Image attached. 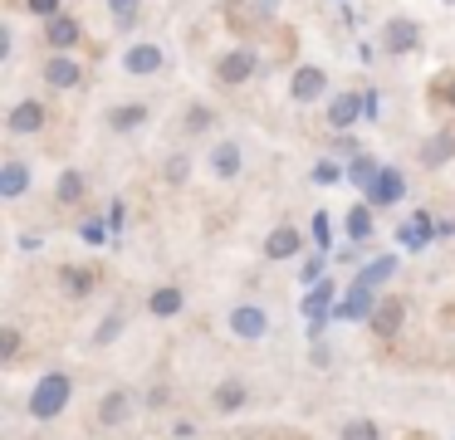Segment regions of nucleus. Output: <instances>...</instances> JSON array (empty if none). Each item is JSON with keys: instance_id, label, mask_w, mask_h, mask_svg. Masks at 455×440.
<instances>
[{"instance_id": "nucleus-1", "label": "nucleus", "mask_w": 455, "mask_h": 440, "mask_svg": "<svg viewBox=\"0 0 455 440\" xmlns=\"http://www.w3.org/2000/svg\"><path fill=\"white\" fill-rule=\"evenodd\" d=\"M69 396H74V381H69V372H44L40 381H35V391H30V416L40 420H60L64 416V406H69Z\"/></svg>"}, {"instance_id": "nucleus-2", "label": "nucleus", "mask_w": 455, "mask_h": 440, "mask_svg": "<svg viewBox=\"0 0 455 440\" xmlns=\"http://www.w3.org/2000/svg\"><path fill=\"white\" fill-rule=\"evenodd\" d=\"M255 68H259V54L255 49H226V54L216 59V84H226V88H240V84H250L255 78Z\"/></svg>"}, {"instance_id": "nucleus-3", "label": "nucleus", "mask_w": 455, "mask_h": 440, "mask_svg": "<svg viewBox=\"0 0 455 440\" xmlns=\"http://www.w3.org/2000/svg\"><path fill=\"white\" fill-rule=\"evenodd\" d=\"M382 49L387 54H416L421 49V25L411 15H392L382 25Z\"/></svg>"}, {"instance_id": "nucleus-4", "label": "nucleus", "mask_w": 455, "mask_h": 440, "mask_svg": "<svg viewBox=\"0 0 455 440\" xmlns=\"http://www.w3.org/2000/svg\"><path fill=\"white\" fill-rule=\"evenodd\" d=\"M40 74H44V84L54 88V93H69V88H79L84 84V64L74 54H50L40 64Z\"/></svg>"}, {"instance_id": "nucleus-5", "label": "nucleus", "mask_w": 455, "mask_h": 440, "mask_svg": "<svg viewBox=\"0 0 455 440\" xmlns=\"http://www.w3.org/2000/svg\"><path fill=\"white\" fill-rule=\"evenodd\" d=\"M226 323H230V332H235L240 342H259L269 332V313L259 308V303H235Z\"/></svg>"}, {"instance_id": "nucleus-6", "label": "nucleus", "mask_w": 455, "mask_h": 440, "mask_svg": "<svg viewBox=\"0 0 455 440\" xmlns=\"http://www.w3.org/2000/svg\"><path fill=\"white\" fill-rule=\"evenodd\" d=\"M328 93V74L318 64H299L294 78H289V98L294 103H318V98Z\"/></svg>"}, {"instance_id": "nucleus-7", "label": "nucleus", "mask_w": 455, "mask_h": 440, "mask_svg": "<svg viewBox=\"0 0 455 440\" xmlns=\"http://www.w3.org/2000/svg\"><path fill=\"white\" fill-rule=\"evenodd\" d=\"M44 117H50V113H44L40 98H20V103L5 113V132H11V137H30V132H40V127H44Z\"/></svg>"}, {"instance_id": "nucleus-8", "label": "nucleus", "mask_w": 455, "mask_h": 440, "mask_svg": "<svg viewBox=\"0 0 455 440\" xmlns=\"http://www.w3.org/2000/svg\"><path fill=\"white\" fill-rule=\"evenodd\" d=\"M162 64H167L162 44H128V49H123V68H128L132 78H152V74H162Z\"/></svg>"}, {"instance_id": "nucleus-9", "label": "nucleus", "mask_w": 455, "mask_h": 440, "mask_svg": "<svg viewBox=\"0 0 455 440\" xmlns=\"http://www.w3.org/2000/svg\"><path fill=\"white\" fill-rule=\"evenodd\" d=\"M240 172H245V152H240L235 137H226V142L211 147V176H216V181H235Z\"/></svg>"}, {"instance_id": "nucleus-10", "label": "nucleus", "mask_w": 455, "mask_h": 440, "mask_svg": "<svg viewBox=\"0 0 455 440\" xmlns=\"http://www.w3.org/2000/svg\"><path fill=\"white\" fill-rule=\"evenodd\" d=\"M44 39H50L54 54H69V49L84 44V25H79L74 15H54L50 25H44Z\"/></svg>"}, {"instance_id": "nucleus-11", "label": "nucleus", "mask_w": 455, "mask_h": 440, "mask_svg": "<svg viewBox=\"0 0 455 440\" xmlns=\"http://www.w3.org/2000/svg\"><path fill=\"white\" fill-rule=\"evenodd\" d=\"M402 318H406V303L402 299H377V313L367 323H372L377 338H396V332H402Z\"/></svg>"}, {"instance_id": "nucleus-12", "label": "nucleus", "mask_w": 455, "mask_h": 440, "mask_svg": "<svg viewBox=\"0 0 455 440\" xmlns=\"http://www.w3.org/2000/svg\"><path fill=\"white\" fill-rule=\"evenodd\" d=\"M299 244H304V235H299L294 225H275V230L265 235V260H294Z\"/></svg>"}, {"instance_id": "nucleus-13", "label": "nucleus", "mask_w": 455, "mask_h": 440, "mask_svg": "<svg viewBox=\"0 0 455 440\" xmlns=\"http://www.w3.org/2000/svg\"><path fill=\"white\" fill-rule=\"evenodd\" d=\"M367 196H372V205H396L406 196V176L402 172H387V166H382V172H377V181L367 186Z\"/></svg>"}, {"instance_id": "nucleus-14", "label": "nucleus", "mask_w": 455, "mask_h": 440, "mask_svg": "<svg viewBox=\"0 0 455 440\" xmlns=\"http://www.w3.org/2000/svg\"><path fill=\"white\" fill-rule=\"evenodd\" d=\"M25 191H30V166H25L20 156H11V162L0 166V196H5V201H20Z\"/></svg>"}, {"instance_id": "nucleus-15", "label": "nucleus", "mask_w": 455, "mask_h": 440, "mask_svg": "<svg viewBox=\"0 0 455 440\" xmlns=\"http://www.w3.org/2000/svg\"><path fill=\"white\" fill-rule=\"evenodd\" d=\"M357 117H363V98H357V93H333V98H328V127L343 132V127H353Z\"/></svg>"}, {"instance_id": "nucleus-16", "label": "nucleus", "mask_w": 455, "mask_h": 440, "mask_svg": "<svg viewBox=\"0 0 455 440\" xmlns=\"http://www.w3.org/2000/svg\"><path fill=\"white\" fill-rule=\"evenodd\" d=\"M372 313H377V299H372V289H367V284H353V289H347V299L338 303V318H353V323L372 318Z\"/></svg>"}, {"instance_id": "nucleus-17", "label": "nucleus", "mask_w": 455, "mask_h": 440, "mask_svg": "<svg viewBox=\"0 0 455 440\" xmlns=\"http://www.w3.org/2000/svg\"><path fill=\"white\" fill-rule=\"evenodd\" d=\"M245 401H250V387H245L240 377H226V381L216 387V396H211V406H216L220 416H235V411L245 406Z\"/></svg>"}, {"instance_id": "nucleus-18", "label": "nucleus", "mask_w": 455, "mask_h": 440, "mask_svg": "<svg viewBox=\"0 0 455 440\" xmlns=\"http://www.w3.org/2000/svg\"><path fill=\"white\" fill-rule=\"evenodd\" d=\"M416 156H421V166H431V172H435V166H445L455 156V132H431Z\"/></svg>"}, {"instance_id": "nucleus-19", "label": "nucleus", "mask_w": 455, "mask_h": 440, "mask_svg": "<svg viewBox=\"0 0 455 440\" xmlns=\"http://www.w3.org/2000/svg\"><path fill=\"white\" fill-rule=\"evenodd\" d=\"M128 416H132V396H128V391H108V396L99 401V426H103V430L123 426Z\"/></svg>"}, {"instance_id": "nucleus-20", "label": "nucleus", "mask_w": 455, "mask_h": 440, "mask_svg": "<svg viewBox=\"0 0 455 440\" xmlns=\"http://www.w3.org/2000/svg\"><path fill=\"white\" fill-rule=\"evenodd\" d=\"M181 303H187V293H181L177 284H162V289H152V293H148L152 318H172V313H181Z\"/></svg>"}, {"instance_id": "nucleus-21", "label": "nucleus", "mask_w": 455, "mask_h": 440, "mask_svg": "<svg viewBox=\"0 0 455 440\" xmlns=\"http://www.w3.org/2000/svg\"><path fill=\"white\" fill-rule=\"evenodd\" d=\"M142 123H148V103H123V108H113V113H108L113 132H132V127H142Z\"/></svg>"}, {"instance_id": "nucleus-22", "label": "nucleus", "mask_w": 455, "mask_h": 440, "mask_svg": "<svg viewBox=\"0 0 455 440\" xmlns=\"http://www.w3.org/2000/svg\"><path fill=\"white\" fill-rule=\"evenodd\" d=\"M84 191H89V176L84 172H60V186H54V196H60V205H74V201H84Z\"/></svg>"}, {"instance_id": "nucleus-23", "label": "nucleus", "mask_w": 455, "mask_h": 440, "mask_svg": "<svg viewBox=\"0 0 455 440\" xmlns=\"http://www.w3.org/2000/svg\"><path fill=\"white\" fill-rule=\"evenodd\" d=\"M123 328H128V318H123V308H113L108 318L93 328V348H108V342H118L123 338Z\"/></svg>"}, {"instance_id": "nucleus-24", "label": "nucleus", "mask_w": 455, "mask_h": 440, "mask_svg": "<svg viewBox=\"0 0 455 440\" xmlns=\"http://www.w3.org/2000/svg\"><path fill=\"white\" fill-rule=\"evenodd\" d=\"M60 289L69 293V299H84V293L93 289V269H60Z\"/></svg>"}, {"instance_id": "nucleus-25", "label": "nucleus", "mask_w": 455, "mask_h": 440, "mask_svg": "<svg viewBox=\"0 0 455 440\" xmlns=\"http://www.w3.org/2000/svg\"><path fill=\"white\" fill-rule=\"evenodd\" d=\"M162 181L177 191V186H187L191 181V156L187 152H177V156H167V166H162Z\"/></svg>"}, {"instance_id": "nucleus-26", "label": "nucleus", "mask_w": 455, "mask_h": 440, "mask_svg": "<svg viewBox=\"0 0 455 440\" xmlns=\"http://www.w3.org/2000/svg\"><path fill=\"white\" fill-rule=\"evenodd\" d=\"M138 10H142V0H108V15L118 20V29L138 25Z\"/></svg>"}, {"instance_id": "nucleus-27", "label": "nucleus", "mask_w": 455, "mask_h": 440, "mask_svg": "<svg viewBox=\"0 0 455 440\" xmlns=\"http://www.w3.org/2000/svg\"><path fill=\"white\" fill-rule=\"evenodd\" d=\"M343 440H382V430H377V420H367V416H353L343 426Z\"/></svg>"}, {"instance_id": "nucleus-28", "label": "nucleus", "mask_w": 455, "mask_h": 440, "mask_svg": "<svg viewBox=\"0 0 455 440\" xmlns=\"http://www.w3.org/2000/svg\"><path fill=\"white\" fill-rule=\"evenodd\" d=\"M211 123H216V113H211V108H201V103H191L187 117H181V127H187V132H206Z\"/></svg>"}, {"instance_id": "nucleus-29", "label": "nucleus", "mask_w": 455, "mask_h": 440, "mask_svg": "<svg viewBox=\"0 0 455 440\" xmlns=\"http://www.w3.org/2000/svg\"><path fill=\"white\" fill-rule=\"evenodd\" d=\"M15 352H20V328L5 323V328H0V362H15Z\"/></svg>"}, {"instance_id": "nucleus-30", "label": "nucleus", "mask_w": 455, "mask_h": 440, "mask_svg": "<svg viewBox=\"0 0 455 440\" xmlns=\"http://www.w3.org/2000/svg\"><path fill=\"white\" fill-rule=\"evenodd\" d=\"M377 172H382V166H377L372 156H357V162H353V181H363V186H372Z\"/></svg>"}, {"instance_id": "nucleus-31", "label": "nucleus", "mask_w": 455, "mask_h": 440, "mask_svg": "<svg viewBox=\"0 0 455 440\" xmlns=\"http://www.w3.org/2000/svg\"><path fill=\"white\" fill-rule=\"evenodd\" d=\"M392 269H396V260H377L372 269H363V279H357V284H367V289H372V284H382Z\"/></svg>"}, {"instance_id": "nucleus-32", "label": "nucleus", "mask_w": 455, "mask_h": 440, "mask_svg": "<svg viewBox=\"0 0 455 440\" xmlns=\"http://www.w3.org/2000/svg\"><path fill=\"white\" fill-rule=\"evenodd\" d=\"M367 230H372V215H367V211H363V205H357V211H353V215H347V235H353V240H363V235H367Z\"/></svg>"}, {"instance_id": "nucleus-33", "label": "nucleus", "mask_w": 455, "mask_h": 440, "mask_svg": "<svg viewBox=\"0 0 455 440\" xmlns=\"http://www.w3.org/2000/svg\"><path fill=\"white\" fill-rule=\"evenodd\" d=\"M25 10H30V15L54 20V15H60V0H25Z\"/></svg>"}, {"instance_id": "nucleus-34", "label": "nucleus", "mask_w": 455, "mask_h": 440, "mask_svg": "<svg viewBox=\"0 0 455 440\" xmlns=\"http://www.w3.org/2000/svg\"><path fill=\"white\" fill-rule=\"evenodd\" d=\"M445 5H455V0H445Z\"/></svg>"}]
</instances>
